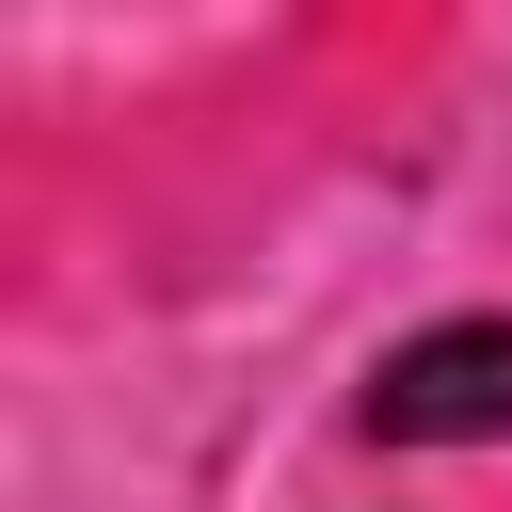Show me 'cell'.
Returning a JSON list of instances; mask_svg holds the SVG:
<instances>
[{
  "mask_svg": "<svg viewBox=\"0 0 512 512\" xmlns=\"http://www.w3.org/2000/svg\"><path fill=\"white\" fill-rule=\"evenodd\" d=\"M368 432H384V448H480V432H512V320H432V336H400L384 384H368Z\"/></svg>",
  "mask_w": 512,
  "mask_h": 512,
  "instance_id": "6da1fadb",
  "label": "cell"
}]
</instances>
